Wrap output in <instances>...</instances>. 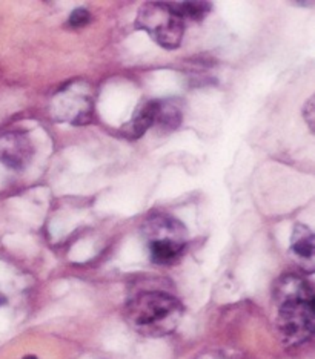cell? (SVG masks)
I'll list each match as a JSON object with an SVG mask.
<instances>
[{
    "label": "cell",
    "instance_id": "cell-1",
    "mask_svg": "<svg viewBox=\"0 0 315 359\" xmlns=\"http://www.w3.org/2000/svg\"><path fill=\"white\" fill-rule=\"evenodd\" d=\"M274 301L277 329L289 346L308 341L314 333V292L311 284L297 275H285L276 283Z\"/></svg>",
    "mask_w": 315,
    "mask_h": 359
},
{
    "label": "cell",
    "instance_id": "cell-2",
    "mask_svg": "<svg viewBox=\"0 0 315 359\" xmlns=\"http://www.w3.org/2000/svg\"><path fill=\"white\" fill-rule=\"evenodd\" d=\"M128 324L143 337L160 338L173 333L180 324L183 306L163 290H143L129 298L125 307Z\"/></svg>",
    "mask_w": 315,
    "mask_h": 359
},
{
    "label": "cell",
    "instance_id": "cell-3",
    "mask_svg": "<svg viewBox=\"0 0 315 359\" xmlns=\"http://www.w3.org/2000/svg\"><path fill=\"white\" fill-rule=\"evenodd\" d=\"M151 258L156 264H173L183 254L188 243L185 226L169 215H154L145 224Z\"/></svg>",
    "mask_w": 315,
    "mask_h": 359
},
{
    "label": "cell",
    "instance_id": "cell-4",
    "mask_svg": "<svg viewBox=\"0 0 315 359\" xmlns=\"http://www.w3.org/2000/svg\"><path fill=\"white\" fill-rule=\"evenodd\" d=\"M137 28L147 31L151 39L165 50L179 48L185 32V22L171 4L148 2L140 6L135 19Z\"/></svg>",
    "mask_w": 315,
    "mask_h": 359
},
{
    "label": "cell",
    "instance_id": "cell-5",
    "mask_svg": "<svg viewBox=\"0 0 315 359\" xmlns=\"http://www.w3.org/2000/svg\"><path fill=\"white\" fill-rule=\"evenodd\" d=\"M32 146L22 134L0 137V161L13 169H22L29 161Z\"/></svg>",
    "mask_w": 315,
    "mask_h": 359
},
{
    "label": "cell",
    "instance_id": "cell-6",
    "mask_svg": "<svg viewBox=\"0 0 315 359\" xmlns=\"http://www.w3.org/2000/svg\"><path fill=\"white\" fill-rule=\"evenodd\" d=\"M314 233L308 226L295 224L290 236V252L303 271L311 273L314 271Z\"/></svg>",
    "mask_w": 315,
    "mask_h": 359
},
{
    "label": "cell",
    "instance_id": "cell-7",
    "mask_svg": "<svg viewBox=\"0 0 315 359\" xmlns=\"http://www.w3.org/2000/svg\"><path fill=\"white\" fill-rule=\"evenodd\" d=\"M159 102H147L142 108L135 112L133 120L123 128V133L129 138L142 137L149 128L154 126L157 116Z\"/></svg>",
    "mask_w": 315,
    "mask_h": 359
},
{
    "label": "cell",
    "instance_id": "cell-8",
    "mask_svg": "<svg viewBox=\"0 0 315 359\" xmlns=\"http://www.w3.org/2000/svg\"><path fill=\"white\" fill-rule=\"evenodd\" d=\"M182 123V111L173 102H159L156 123L160 130H173Z\"/></svg>",
    "mask_w": 315,
    "mask_h": 359
},
{
    "label": "cell",
    "instance_id": "cell-9",
    "mask_svg": "<svg viewBox=\"0 0 315 359\" xmlns=\"http://www.w3.org/2000/svg\"><path fill=\"white\" fill-rule=\"evenodd\" d=\"M174 11L180 15L183 22L187 23L188 20L200 22L203 20L209 10H211V4L208 2H180V4H171Z\"/></svg>",
    "mask_w": 315,
    "mask_h": 359
},
{
    "label": "cell",
    "instance_id": "cell-10",
    "mask_svg": "<svg viewBox=\"0 0 315 359\" xmlns=\"http://www.w3.org/2000/svg\"><path fill=\"white\" fill-rule=\"evenodd\" d=\"M88 22H90V13H88L86 10H83V8H79V10H76L74 13H72L69 20H68L69 27H74V28L83 27V25H86Z\"/></svg>",
    "mask_w": 315,
    "mask_h": 359
},
{
    "label": "cell",
    "instance_id": "cell-11",
    "mask_svg": "<svg viewBox=\"0 0 315 359\" xmlns=\"http://www.w3.org/2000/svg\"><path fill=\"white\" fill-rule=\"evenodd\" d=\"M5 303V297L2 295V293H0V306H2Z\"/></svg>",
    "mask_w": 315,
    "mask_h": 359
}]
</instances>
